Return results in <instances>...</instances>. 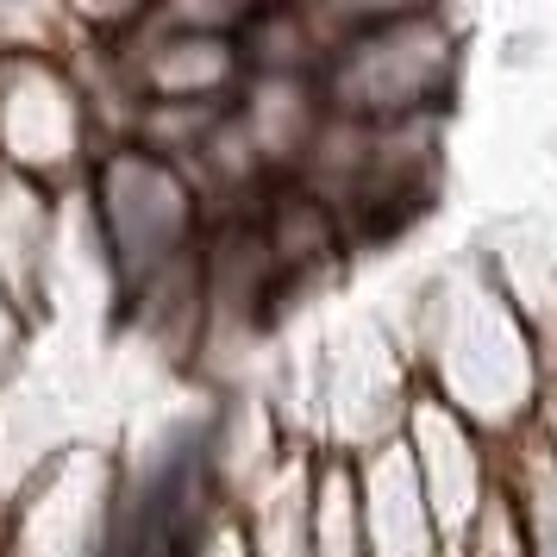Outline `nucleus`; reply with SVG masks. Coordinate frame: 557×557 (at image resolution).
<instances>
[{"mask_svg": "<svg viewBox=\"0 0 557 557\" xmlns=\"http://www.w3.org/2000/svg\"><path fill=\"white\" fill-rule=\"evenodd\" d=\"M476 557H527V539H520L507 495H488V507L476 513Z\"/></svg>", "mask_w": 557, "mask_h": 557, "instance_id": "2", "label": "nucleus"}, {"mask_svg": "<svg viewBox=\"0 0 557 557\" xmlns=\"http://www.w3.org/2000/svg\"><path fill=\"white\" fill-rule=\"evenodd\" d=\"M513 520H520L527 557H557V445H532Z\"/></svg>", "mask_w": 557, "mask_h": 557, "instance_id": "1", "label": "nucleus"}]
</instances>
